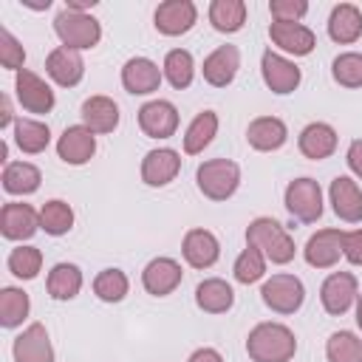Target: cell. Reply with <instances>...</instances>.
<instances>
[{
    "label": "cell",
    "mask_w": 362,
    "mask_h": 362,
    "mask_svg": "<svg viewBox=\"0 0 362 362\" xmlns=\"http://www.w3.org/2000/svg\"><path fill=\"white\" fill-rule=\"evenodd\" d=\"M260 297H263L266 308H272L274 314H294V311H300V305L305 300V286L300 277L280 272L263 283Z\"/></svg>",
    "instance_id": "obj_6"
},
{
    "label": "cell",
    "mask_w": 362,
    "mask_h": 362,
    "mask_svg": "<svg viewBox=\"0 0 362 362\" xmlns=\"http://www.w3.org/2000/svg\"><path fill=\"white\" fill-rule=\"evenodd\" d=\"M288 139V127L283 119L277 116H257L249 122L246 127V141L252 150H260V153H274L286 144Z\"/></svg>",
    "instance_id": "obj_23"
},
{
    "label": "cell",
    "mask_w": 362,
    "mask_h": 362,
    "mask_svg": "<svg viewBox=\"0 0 362 362\" xmlns=\"http://www.w3.org/2000/svg\"><path fill=\"white\" fill-rule=\"evenodd\" d=\"M209 23L221 34H235L246 23V3L243 0H212L209 3Z\"/></svg>",
    "instance_id": "obj_32"
},
{
    "label": "cell",
    "mask_w": 362,
    "mask_h": 362,
    "mask_svg": "<svg viewBox=\"0 0 362 362\" xmlns=\"http://www.w3.org/2000/svg\"><path fill=\"white\" fill-rule=\"evenodd\" d=\"M14 362H54V345L42 322H31L11 345Z\"/></svg>",
    "instance_id": "obj_21"
},
{
    "label": "cell",
    "mask_w": 362,
    "mask_h": 362,
    "mask_svg": "<svg viewBox=\"0 0 362 362\" xmlns=\"http://www.w3.org/2000/svg\"><path fill=\"white\" fill-rule=\"evenodd\" d=\"M93 153H96V133H90L85 124H71L57 139V156L71 167L88 164Z\"/></svg>",
    "instance_id": "obj_14"
},
{
    "label": "cell",
    "mask_w": 362,
    "mask_h": 362,
    "mask_svg": "<svg viewBox=\"0 0 362 362\" xmlns=\"http://www.w3.org/2000/svg\"><path fill=\"white\" fill-rule=\"evenodd\" d=\"M331 76L342 88H362V54L345 51L331 62Z\"/></svg>",
    "instance_id": "obj_41"
},
{
    "label": "cell",
    "mask_w": 362,
    "mask_h": 362,
    "mask_svg": "<svg viewBox=\"0 0 362 362\" xmlns=\"http://www.w3.org/2000/svg\"><path fill=\"white\" fill-rule=\"evenodd\" d=\"M127 288H130V280L122 269H102L93 277V294L102 303H122L127 297Z\"/></svg>",
    "instance_id": "obj_37"
},
{
    "label": "cell",
    "mask_w": 362,
    "mask_h": 362,
    "mask_svg": "<svg viewBox=\"0 0 362 362\" xmlns=\"http://www.w3.org/2000/svg\"><path fill=\"white\" fill-rule=\"evenodd\" d=\"M184 280V272H181V263L173 260V257H153L144 272H141V286L147 294L153 297H167L173 294Z\"/></svg>",
    "instance_id": "obj_15"
},
{
    "label": "cell",
    "mask_w": 362,
    "mask_h": 362,
    "mask_svg": "<svg viewBox=\"0 0 362 362\" xmlns=\"http://www.w3.org/2000/svg\"><path fill=\"white\" fill-rule=\"evenodd\" d=\"M328 362H362V339L351 331H334L325 342Z\"/></svg>",
    "instance_id": "obj_38"
},
{
    "label": "cell",
    "mask_w": 362,
    "mask_h": 362,
    "mask_svg": "<svg viewBox=\"0 0 362 362\" xmlns=\"http://www.w3.org/2000/svg\"><path fill=\"white\" fill-rule=\"evenodd\" d=\"M345 161H348V167H351V173L362 181V139H354L351 144H348V153H345Z\"/></svg>",
    "instance_id": "obj_45"
},
{
    "label": "cell",
    "mask_w": 362,
    "mask_h": 362,
    "mask_svg": "<svg viewBox=\"0 0 362 362\" xmlns=\"http://www.w3.org/2000/svg\"><path fill=\"white\" fill-rule=\"evenodd\" d=\"M328 198H331V206H334L339 221H345V223H359L362 221V189L354 178L337 175L328 187Z\"/></svg>",
    "instance_id": "obj_19"
},
{
    "label": "cell",
    "mask_w": 362,
    "mask_h": 362,
    "mask_svg": "<svg viewBox=\"0 0 362 362\" xmlns=\"http://www.w3.org/2000/svg\"><path fill=\"white\" fill-rule=\"evenodd\" d=\"M232 274H235V280L243 283V286L257 283V280L266 274V257H263V252L255 249V246H246V249L238 255V260H235V266H232Z\"/></svg>",
    "instance_id": "obj_40"
},
{
    "label": "cell",
    "mask_w": 362,
    "mask_h": 362,
    "mask_svg": "<svg viewBox=\"0 0 362 362\" xmlns=\"http://www.w3.org/2000/svg\"><path fill=\"white\" fill-rule=\"evenodd\" d=\"M342 240H345V232L342 229H320L314 232L308 240H305V249H303V257L308 266L314 269H331L339 263L342 257Z\"/></svg>",
    "instance_id": "obj_13"
},
{
    "label": "cell",
    "mask_w": 362,
    "mask_h": 362,
    "mask_svg": "<svg viewBox=\"0 0 362 362\" xmlns=\"http://www.w3.org/2000/svg\"><path fill=\"white\" fill-rule=\"evenodd\" d=\"M356 325L362 328V291H359V297H356Z\"/></svg>",
    "instance_id": "obj_49"
},
{
    "label": "cell",
    "mask_w": 362,
    "mask_h": 362,
    "mask_svg": "<svg viewBox=\"0 0 362 362\" xmlns=\"http://www.w3.org/2000/svg\"><path fill=\"white\" fill-rule=\"evenodd\" d=\"M93 6H96V0H65V8L82 11V14H88V8H93Z\"/></svg>",
    "instance_id": "obj_48"
},
{
    "label": "cell",
    "mask_w": 362,
    "mask_h": 362,
    "mask_svg": "<svg viewBox=\"0 0 362 362\" xmlns=\"http://www.w3.org/2000/svg\"><path fill=\"white\" fill-rule=\"evenodd\" d=\"M187 362H223V356H221L215 348H198V351L189 354Z\"/></svg>",
    "instance_id": "obj_46"
},
{
    "label": "cell",
    "mask_w": 362,
    "mask_h": 362,
    "mask_svg": "<svg viewBox=\"0 0 362 362\" xmlns=\"http://www.w3.org/2000/svg\"><path fill=\"white\" fill-rule=\"evenodd\" d=\"M8 272L20 280H34L42 269V252L37 246H17L8 252V260H6Z\"/></svg>",
    "instance_id": "obj_39"
},
{
    "label": "cell",
    "mask_w": 362,
    "mask_h": 362,
    "mask_svg": "<svg viewBox=\"0 0 362 362\" xmlns=\"http://www.w3.org/2000/svg\"><path fill=\"white\" fill-rule=\"evenodd\" d=\"M161 74H164V79H167L175 90L189 88V85H192V76H195L192 54H189L187 48H173V51H167L164 65H161Z\"/></svg>",
    "instance_id": "obj_34"
},
{
    "label": "cell",
    "mask_w": 362,
    "mask_h": 362,
    "mask_svg": "<svg viewBox=\"0 0 362 362\" xmlns=\"http://www.w3.org/2000/svg\"><path fill=\"white\" fill-rule=\"evenodd\" d=\"M161 79H164L161 68L147 57H130L122 68V85L133 96H147V93L158 90Z\"/></svg>",
    "instance_id": "obj_16"
},
{
    "label": "cell",
    "mask_w": 362,
    "mask_h": 362,
    "mask_svg": "<svg viewBox=\"0 0 362 362\" xmlns=\"http://www.w3.org/2000/svg\"><path fill=\"white\" fill-rule=\"evenodd\" d=\"M337 141H339V136H337V130H334L328 122H311V124H305V127L300 130V136H297L300 153H303L305 158H311V161H322V158L334 156Z\"/></svg>",
    "instance_id": "obj_24"
},
{
    "label": "cell",
    "mask_w": 362,
    "mask_h": 362,
    "mask_svg": "<svg viewBox=\"0 0 362 362\" xmlns=\"http://www.w3.org/2000/svg\"><path fill=\"white\" fill-rule=\"evenodd\" d=\"M40 229V212L31 204L8 201L0 209V235L6 240H28Z\"/></svg>",
    "instance_id": "obj_12"
},
{
    "label": "cell",
    "mask_w": 362,
    "mask_h": 362,
    "mask_svg": "<svg viewBox=\"0 0 362 362\" xmlns=\"http://www.w3.org/2000/svg\"><path fill=\"white\" fill-rule=\"evenodd\" d=\"M246 246H255L263 252L266 260L277 263V266H286L294 260V238L286 232L283 223H277L274 218H255L249 226H246Z\"/></svg>",
    "instance_id": "obj_2"
},
{
    "label": "cell",
    "mask_w": 362,
    "mask_h": 362,
    "mask_svg": "<svg viewBox=\"0 0 362 362\" xmlns=\"http://www.w3.org/2000/svg\"><path fill=\"white\" fill-rule=\"evenodd\" d=\"M42 173L31 161H8L3 167V189L8 195H31L40 189Z\"/></svg>",
    "instance_id": "obj_29"
},
{
    "label": "cell",
    "mask_w": 362,
    "mask_h": 362,
    "mask_svg": "<svg viewBox=\"0 0 362 362\" xmlns=\"http://www.w3.org/2000/svg\"><path fill=\"white\" fill-rule=\"evenodd\" d=\"M139 127L147 139H170L178 130V110L167 99H153L139 107Z\"/></svg>",
    "instance_id": "obj_10"
},
{
    "label": "cell",
    "mask_w": 362,
    "mask_h": 362,
    "mask_svg": "<svg viewBox=\"0 0 362 362\" xmlns=\"http://www.w3.org/2000/svg\"><path fill=\"white\" fill-rule=\"evenodd\" d=\"M260 74H263L266 88H269L272 93H277V96H286V93L297 90V85H300V79H303L300 68H297L291 59H286L283 54L272 51V48L263 51V57H260Z\"/></svg>",
    "instance_id": "obj_8"
},
{
    "label": "cell",
    "mask_w": 362,
    "mask_h": 362,
    "mask_svg": "<svg viewBox=\"0 0 362 362\" xmlns=\"http://www.w3.org/2000/svg\"><path fill=\"white\" fill-rule=\"evenodd\" d=\"M342 257H348V263H354V266H362V229L345 232V240H342Z\"/></svg>",
    "instance_id": "obj_44"
},
{
    "label": "cell",
    "mask_w": 362,
    "mask_h": 362,
    "mask_svg": "<svg viewBox=\"0 0 362 362\" xmlns=\"http://www.w3.org/2000/svg\"><path fill=\"white\" fill-rule=\"evenodd\" d=\"M23 62H25V48L8 28H0V65L6 71L17 74V71H23Z\"/></svg>",
    "instance_id": "obj_42"
},
{
    "label": "cell",
    "mask_w": 362,
    "mask_h": 362,
    "mask_svg": "<svg viewBox=\"0 0 362 362\" xmlns=\"http://www.w3.org/2000/svg\"><path fill=\"white\" fill-rule=\"evenodd\" d=\"M45 74L59 85V88H74L82 82L85 76V59L79 51L74 48H54L48 57H45Z\"/></svg>",
    "instance_id": "obj_17"
},
{
    "label": "cell",
    "mask_w": 362,
    "mask_h": 362,
    "mask_svg": "<svg viewBox=\"0 0 362 362\" xmlns=\"http://www.w3.org/2000/svg\"><path fill=\"white\" fill-rule=\"evenodd\" d=\"M82 124L90 133H113L119 127V105L110 96H88L82 102Z\"/></svg>",
    "instance_id": "obj_26"
},
{
    "label": "cell",
    "mask_w": 362,
    "mask_h": 362,
    "mask_svg": "<svg viewBox=\"0 0 362 362\" xmlns=\"http://www.w3.org/2000/svg\"><path fill=\"white\" fill-rule=\"evenodd\" d=\"M252 362H288L297 354V337L283 322H257L246 337Z\"/></svg>",
    "instance_id": "obj_1"
},
{
    "label": "cell",
    "mask_w": 362,
    "mask_h": 362,
    "mask_svg": "<svg viewBox=\"0 0 362 362\" xmlns=\"http://www.w3.org/2000/svg\"><path fill=\"white\" fill-rule=\"evenodd\" d=\"M31 311V300L23 288L17 286H6L0 291V325L3 328H17L23 325V320L28 317Z\"/></svg>",
    "instance_id": "obj_36"
},
{
    "label": "cell",
    "mask_w": 362,
    "mask_h": 362,
    "mask_svg": "<svg viewBox=\"0 0 362 362\" xmlns=\"http://www.w3.org/2000/svg\"><path fill=\"white\" fill-rule=\"evenodd\" d=\"M71 226H74V209H71L68 201L51 198V201L42 204V209H40V229L45 235L59 238V235L71 232Z\"/></svg>",
    "instance_id": "obj_35"
},
{
    "label": "cell",
    "mask_w": 362,
    "mask_h": 362,
    "mask_svg": "<svg viewBox=\"0 0 362 362\" xmlns=\"http://www.w3.org/2000/svg\"><path fill=\"white\" fill-rule=\"evenodd\" d=\"M195 184L204 198L209 201H226L238 192L240 187V167L229 158H209L198 164L195 170Z\"/></svg>",
    "instance_id": "obj_3"
},
{
    "label": "cell",
    "mask_w": 362,
    "mask_h": 362,
    "mask_svg": "<svg viewBox=\"0 0 362 362\" xmlns=\"http://www.w3.org/2000/svg\"><path fill=\"white\" fill-rule=\"evenodd\" d=\"M14 144L25 156H37L51 144V130L45 122L37 119H17L14 122Z\"/></svg>",
    "instance_id": "obj_33"
},
{
    "label": "cell",
    "mask_w": 362,
    "mask_h": 362,
    "mask_svg": "<svg viewBox=\"0 0 362 362\" xmlns=\"http://www.w3.org/2000/svg\"><path fill=\"white\" fill-rule=\"evenodd\" d=\"M153 20H156V31L158 34L181 37V34H187L195 25L198 8H195L192 0H164V3H158Z\"/></svg>",
    "instance_id": "obj_11"
},
{
    "label": "cell",
    "mask_w": 362,
    "mask_h": 362,
    "mask_svg": "<svg viewBox=\"0 0 362 362\" xmlns=\"http://www.w3.org/2000/svg\"><path fill=\"white\" fill-rule=\"evenodd\" d=\"M308 11L305 0H272L269 3V14L274 23H300Z\"/></svg>",
    "instance_id": "obj_43"
},
{
    "label": "cell",
    "mask_w": 362,
    "mask_h": 362,
    "mask_svg": "<svg viewBox=\"0 0 362 362\" xmlns=\"http://www.w3.org/2000/svg\"><path fill=\"white\" fill-rule=\"evenodd\" d=\"M178 170H181V156L173 147L150 150L141 158V181L147 187H167L170 181H175Z\"/></svg>",
    "instance_id": "obj_20"
},
{
    "label": "cell",
    "mask_w": 362,
    "mask_h": 362,
    "mask_svg": "<svg viewBox=\"0 0 362 362\" xmlns=\"http://www.w3.org/2000/svg\"><path fill=\"white\" fill-rule=\"evenodd\" d=\"M269 40L286 51V54H294V57H308L317 45V37L308 25L303 23H272L269 25Z\"/></svg>",
    "instance_id": "obj_22"
},
{
    "label": "cell",
    "mask_w": 362,
    "mask_h": 362,
    "mask_svg": "<svg viewBox=\"0 0 362 362\" xmlns=\"http://www.w3.org/2000/svg\"><path fill=\"white\" fill-rule=\"evenodd\" d=\"M181 255H184V260H187L192 269H209V266H215L218 257H221V243H218V238H215L209 229L195 226V229H189V232L184 235V240H181Z\"/></svg>",
    "instance_id": "obj_18"
},
{
    "label": "cell",
    "mask_w": 362,
    "mask_h": 362,
    "mask_svg": "<svg viewBox=\"0 0 362 362\" xmlns=\"http://www.w3.org/2000/svg\"><path fill=\"white\" fill-rule=\"evenodd\" d=\"M283 204H286V209H288V215L294 221H300V223H317L320 215H322V189L308 175L294 178L286 187Z\"/></svg>",
    "instance_id": "obj_5"
},
{
    "label": "cell",
    "mask_w": 362,
    "mask_h": 362,
    "mask_svg": "<svg viewBox=\"0 0 362 362\" xmlns=\"http://www.w3.org/2000/svg\"><path fill=\"white\" fill-rule=\"evenodd\" d=\"M82 288V272L74 263H57L45 277V291L51 300H74Z\"/></svg>",
    "instance_id": "obj_30"
},
{
    "label": "cell",
    "mask_w": 362,
    "mask_h": 362,
    "mask_svg": "<svg viewBox=\"0 0 362 362\" xmlns=\"http://www.w3.org/2000/svg\"><path fill=\"white\" fill-rule=\"evenodd\" d=\"M54 31H57L59 42L74 51H88V48L99 45V40H102L99 20L90 14H82V11H71V8H62L54 17Z\"/></svg>",
    "instance_id": "obj_4"
},
{
    "label": "cell",
    "mask_w": 362,
    "mask_h": 362,
    "mask_svg": "<svg viewBox=\"0 0 362 362\" xmlns=\"http://www.w3.org/2000/svg\"><path fill=\"white\" fill-rule=\"evenodd\" d=\"M215 133H218V113H215V110H201V113L189 122V127H187V133H184V153H187V156L204 153V150L212 144Z\"/></svg>",
    "instance_id": "obj_31"
},
{
    "label": "cell",
    "mask_w": 362,
    "mask_h": 362,
    "mask_svg": "<svg viewBox=\"0 0 362 362\" xmlns=\"http://www.w3.org/2000/svg\"><path fill=\"white\" fill-rule=\"evenodd\" d=\"M14 122V113H11V99L3 93L0 96V127H8Z\"/></svg>",
    "instance_id": "obj_47"
},
{
    "label": "cell",
    "mask_w": 362,
    "mask_h": 362,
    "mask_svg": "<svg viewBox=\"0 0 362 362\" xmlns=\"http://www.w3.org/2000/svg\"><path fill=\"white\" fill-rule=\"evenodd\" d=\"M328 37L339 45H351L362 37V11L354 3H339L328 17Z\"/></svg>",
    "instance_id": "obj_27"
},
{
    "label": "cell",
    "mask_w": 362,
    "mask_h": 362,
    "mask_svg": "<svg viewBox=\"0 0 362 362\" xmlns=\"http://www.w3.org/2000/svg\"><path fill=\"white\" fill-rule=\"evenodd\" d=\"M195 305L206 314H226L235 305V291L221 277H206L195 286Z\"/></svg>",
    "instance_id": "obj_28"
},
{
    "label": "cell",
    "mask_w": 362,
    "mask_h": 362,
    "mask_svg": "<svg viewBox=\"0 0 362 362\" xmlns=\"http://www.w3.org/2000/svg\"><path fill=\"white\" fill-rule=\"evenodd\" d=\"M14 93H17V102L23 105V110H28V113H51V107L57 102L51 85L28 68L14 74Z\"/></svg>",
    "instance_id": "obj_9"
},
{
    "label": "cell",
    "mask_w": 362,
    "mask_h": 362,
    "mask_svg": "<svg viewBox=\"0 0 362 362\" xmlns=\"http://www.w3.org/2000/svg\"><path fill=\"white\" fill-rule=\"evenodd\" d=\"M359 297V283L351 272H331L320 286V303L331 317H342Z\"/></svg>",
    "instance_id": "obj_7"
},
{
    "label": "cell",
    "mask_w": 362,
    "mask_h": 362,
    "mask_svg": "<svg viewBox=\"0 0 362 362\" xmlns=\"http://www.w3.org/2000/svg\"><path fill=\"white\" fill-rule=\"evenodd\" d=\"M238 68H240V51H238V45H218L204 59L201 74H204V79L212 88H226V85H232Z\"/></svg>",
    "instance_id": "obj_25"
}]
</instances>
